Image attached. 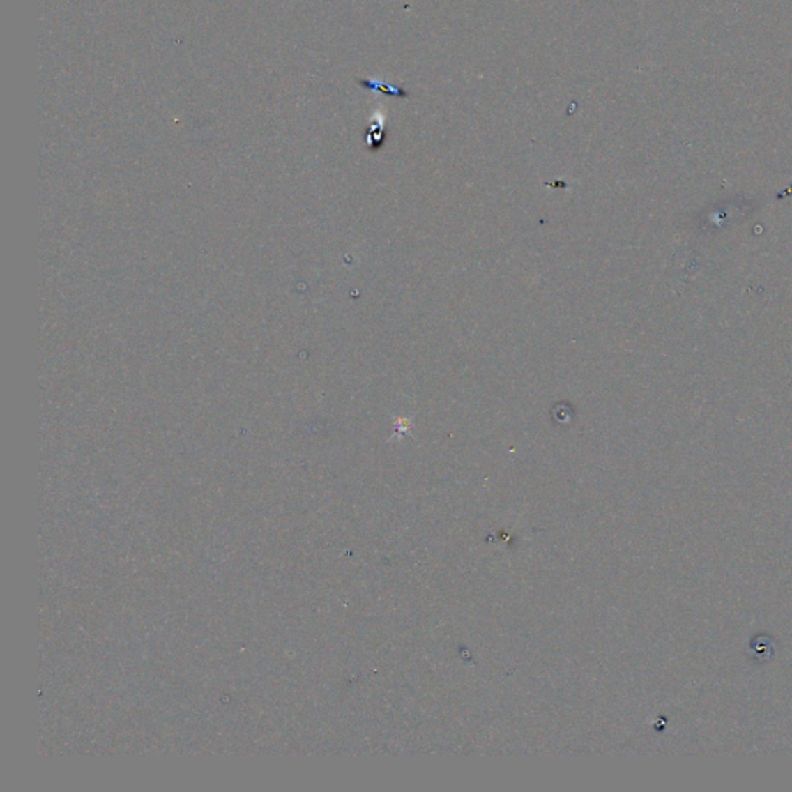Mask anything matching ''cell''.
Segmentation results:
<instances>
[{
    "label": "cell",
    "instance_id": "cell-1",
    "mask_svg": "<svg viewBox=\"0 0 792 792\" xmlns=\"http://www.w3.org/2000/svg\"><path fill=\"white\" fill-rule=\"evenodd\" d=\"M358 84L363 89L367 90H373V91H381V93H384L387 96H395V98H401V99H407L410 96V93L407 90H404L402 87L398 86H392V84H386L383 81H372V79H359Z\"/></svg>",
    "mask_w": 792,
    "mask_h": 792
},
{
    "label": "cell",
    "instance_id": "cell-2",
    "mask_svg": "<svg viewBox=\"0 0 792 792\" xmlns=\"http://www.w3.org/2000/svg\"><path fill=\"white\" fill-rule=\"evenodd\" d=\"M384 125L383 123H373L369 130H367V141H369V146L372 147V151H376V147L379 148L381 144H383L384 141Z\"/></svg>",
    "mask_w": 792,
    "mask_h": 792
}]
</instances>
